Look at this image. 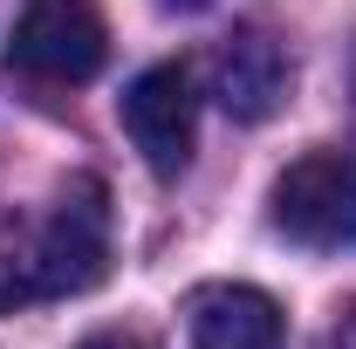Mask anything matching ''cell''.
Wrapping results in <instances>:
<instances>
[{
	"label": "cell",
	"mask_w": 356,
	"mask_h": 349,
	"mask_svg": "<svg viewBox=\"0 0 356 349\" xmlns=\"http://www.w3.org/2000/svg\"><path fill=\"white\" fill-rule=\"evenodd\" d=\"M192 349H288V329L261 288L220 281L192 295Z\"/></svg>",
	"instance_id": "obj_6"
},
{
	"label": "cell",
	"mask_w": 356,
	"mask_h": 349,
	"mask_svg": "<svg viewBox=\"0 0 356 349\" xmlns=\"http://www.w3.org/2000/svg\"><path fill=\"white\" fill-rule=\"evenodd\" d=\"M206 76H213V103H220L233 124H267V117L288 103L295 62H288V42H281L274 28L247 21V28L220 35L213 62H206Z\"/></svg>",
	"instance_id": "obj_5"
},
{
	"label": "cell",
	"mask_w": 356,
	"mask_h": 349,
	"mask_svg": "<svg viewBox=\"0 0 356 349\" xmlns=\"http://www.w3.org/2000/svg\"><path fill=\"white\" fill-rule=\"evenodd\" d=\"M76 349H151V343L131 336V329H103V336H89V343H76Z\"/></svg>",
	"instance_id": "obj_8"
},
{
	"label": "cell",
	"mask_w": 356,
	"mask_h": 349,
	"mask_svg": "<svg viewBox=\"0 0 356 349\" xmlns=\"http://www.w3.org/2000/svg\"><path fill=\"white\" fill-rule=\"evenodd\" d=\"M110 62V28L96 0H21L14 35H7V69L42 89H76Z\"/></svg>",
	"instance_id": "obj_2"
},
{
	"label": "cell",
	"mask_w": 356,
	"mask_h": 349,
	"mask_svg": "<svg viewBox=\"0 0 356 349\" xmlns=\"http://www.w3.org/2000/svg\"><path fill=\"white\" fill-rule=\"evenodd\" d=\"M165 7H206V0H165Z\"/></svg>",
	"instance_id": "obj_9"
},
{
	"label": "cell",
	"mask_w": 356,
	"mask_h": 349,
	"mask_svg": "<svg viewBox=\"0 0 356 349\" xmlns=\"http://www.w3.org/2000/svg\"><path fill=\"white\" fill-rule=\"evenodd\" d=\"M322 349H356V302L343 308V315H336L329 329H322Z\"/></svg>",
	"instance_id": "obj_7"
},
{
	"label": "cell",
	"mask_w": 356,
	"mask_h": 349,
	"mask_svg": "<svg viewBox=\"0 0 356 349\" xmlns=\"http://www.w3.org/2000/svg\"><path fill=\"white\" fill-rule=\"evenodd\" d=\"M267 219L281 240L315 247V254H343L356 247V151H309L274 178Z\"/></svg>",
	"instance_id": "obj_3"
},
{
	"label": "cell",
	"mask_w": 356,
	"mask_h": 349,
	"mask_svg": "<svg viewBox=\"0 0 356 349\" xmlns=\"http://www.w3.org/2000/svg\"><path fill=\"white\" fill-rule=\"evenodd\" d=\"M124 131L144 151V165L158 178H178L192 165L199 144V96H192V69L185 62H158L124 89Z\"/></svg>",
	"instance_id": "obj_4"
},
{
	"label": "cell",
	"mask_w": 356,
	"mask_h": 349,
	"mask_svg": "<svg viewBox=\"0 0 356 349\" xmlns=\"http://www.w3.org/2000/svg\"><path fill=\"white\" fill-rule=\"evenodd\" d=\"M350 83H356V62H350Z\"/></svg>",
	"instance_id": "obj_10"
},
{
	"label": "cell",
	"mask_w": 356,
	"mask_h": 349,
	"mask_svg": "<svg viewBox=\"0 0 356 349\" xmlns=\"http://www.w3.org/2000/svg\"><path fill=\"white\" fill-rule=\"evenodd\" d=\"M110 274V192L103 178H69L48 213L0 247V315L62 295H89Z\"/></svg>",
	"instance_id": "obj_1"
}]
</instances>
